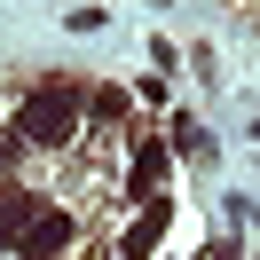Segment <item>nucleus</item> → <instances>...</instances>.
Masks as SVG:
<instances>
[{
    "mask_svg": "<svg viewBox=\"0 0 260 260\" xmlns=\"http://www.w3.org/2000/svg\"><path fill=\"white\" fill-rule=\"evenodd\" d=\"M24 213H40V197H32V189H0V244L16 237V221H24Z\"/></svg>",
    "mask_w": 260,
    "mask_h": 260,
    "instance_id": "obj_4",
    "label": "nucleus"
},
{
    "mask_svg": "<svg viewBox=\"0 0 260 260\" xmlns=\"http://www.w3.org/2000/svg\"><path fill=\"white\" fill-rule=\"evenodd\" d=\"M71 126H79V95L71 87H40L32 111H24V142H71Z\"/></svg>",
    "mask_w": 260,
    "mask_h": 260,
    "instance_id": "obj_1",
    "label": "nucleus"
},
{
    "mask_svg": "<svg viewBox=\"0 0 260 260\" xmlns=\"http://www.w3.org/2000/svg\"><path fill=\"white\" fill-rule=\"evenodd\" d=\"M158 229H166V205H150L142 221H134V237H118V260H150V244H158Z\"/></svg>",
    "mask_w": 260,
    "mask_h": 260,
    "instance_id": "obj_3",
    "label": "nucleus"
},
{
    "mask_svg": "<svg viewBox=\"0 0 260 260\" xmlns=\"http://www.w3.org/2000/svg\"><path fill=\"white\" fill-rule=\"evenodd\" d=\"M205 260H237V252H229V244H205Z\"/></svg>",
    "mask_w": 260,
    "mask_h": 260,
    "instance_id": "obj_8",
    "label": "nucleus"
},
{
    "mask_svg": "<svg viewBox=\"0 0 260 260\" xmlns=\"http://www.w3.org/2000/svg\"><path fill=\"white\" fill-rule=\"evenodd\" d=\"M16 142H24V134H0V174H8V158H16Z\"/></svg>",
    "mask_w": 260,
    "mask_h": 260,
    "instance_id": "obj_7",
    "label": "nucleus"
},
{
    "mask_svg": "<svg viewBox=\"0 0 260 260\" xmlns=\"http://www.w3.org/2000/svg\"><path fill=\"white\" fill-rule=\"evenodd\" d=\"M63 244H71V221H63V213H40V221L24 229V260H55Z\"/></svg>",
    "mask_w": 260,
    "mask_h": 260,
    "instance_id": "obj_2",
    "label": "nucleus"
},
{
    "mask_svg": "<svg viewBox=\"0 0 260 260\" xmlns=\"http://www.w3.org/2000/svg\"><path fill=\"white\" fill-rule=\"evenodd\" d=\"M174 150H181V158H213V142H205L197 118H174Z\"/></svg>",
    "mask_w": 260,
    "mask_h": 260,
    "instance_id": "obj_5",
    "label": "nucleus"
},
{
    "mask_svg": "<svg viewBox=\"0 0 260 260\" xmlns=\"http://www.w3.org/2000/svg\"><path fill=\"white\" fill-rule=\"evenodd\" d=\"M158 174H166V150H142V158H134V189H150Z\"/></svg>",
    "mask_w": 260,
    "mask_h": 260,
    "instance_id": "obj_6",
    "label": "nucleus"
}]
</instances>
